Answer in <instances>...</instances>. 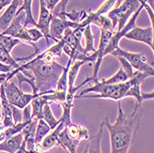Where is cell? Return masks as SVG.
<instances>
[{
    "mask_svg": "<svg viewBox=\"0 0 154 153\" xmlns=\"http://www.w3.org/2000/svg\"><path fill=\"white\" fill-rule=\"evenodd\" d=\"M111 55L116 57H123L131 65L133 69H136V71L142 72L144 74L149 75V77H153L154 69L153 66H150L147 63V57L144 54H137V53H129L125 51L120 47L116 48L110 54Z\"/></svg>",
    "mask_w": 154,
    "mask_h": 153,
    "instance_id": "6",
    "label": "cell"
},
{
    "mask_svg": "<svg viewBox=\"0 0 154 153\" xmlns=\"http://www.w3.org/2000/svg\"><path fill=\"white\" fill-rule=\"evenodd\" d=\"M103 123L100 126V129L98 133L91 136L90 142L87 145V153H102V148H101V143H102V138L103 135Z\"/></svg>",
    "mask_w": 154,
    "mask_h": 153,
    "instance_id": "18",
    "label": "cell"
},
{
    "mask_svg": "<svg viewBox=\"0 0 154 153\" xmlns=\"http://www.w3.org/2000/svg\"><path fill=\"white\" fill-rule=\"evenodd\" d=\"M23 136L20 133L12 136L9 138H7L4 141L0 142V151H6L8 153H17L22 145Z\"/></svg>",
    "mask_w": 154,
    "mask_h": 153,
    "instance_id": "15",
    "label": "cell"
},
{
    "mask_svg": "<svg viewBox=\"0 0 154 153\" xmlns=\"http://www.w3.org/2000/svg\"><path fill=\"white\" fill-rule=\"evenodd\" d=\"M79 27V22H74L67 20V18H58L55 16H52L50 26H49V35L52 40L55 43L60 41L65 33V31L67 28L75 30Z\"/></svg>",
    "mask_w": 154,
    "mask_h": 153,
    "instance_id": "9",
    "label": "cell"
},
{
    "mask_svg": "<svg viewBox=\"0 0 154 153\" xmlns=\"http://www.w3.org/2000/svg\"><path fill=\"white\" fill-rule=\"evenodd\" d=\"M20 43V41L8 35H3L0 33V48H3L8 53H10L13 48Z\"/></svg>",
    "mask_w": 154,
    "mask_h": 153,
    "instance_id": "23",
    "label": "cell"
},
{
    "mask_svg": "<svg viewBox=\"0 0 154 153\" xmlns=\"http://www.w3.org/2000/svg\"><path fill=\"white\" fill-rule=\"evenodd\" d=\"M83 34L84 37H85V43H86V47L84 48V53H85L86 55H90L96 52V49L94 48V37L91 32V25H87L84 28Z\"/></svg>",
    "mask_w": 154,
    "mask_h": 153,
    "instance_id": "22",
    "label": "cell"
},
{
    "mask_svg": "<svg viewBox=\"0 0 154 153\" xmlns=\"http://www.w3.org/2000/svg\"><path fill=\"white\" fill-rule=\"evenodd\" d=\"M23 19H25V13L23 11L17 14V15L14 17V19L12 20V21L10 22V24L8 25V27L3 32H1V34L16 38V39L20 40V41H23V43H25L27 44H30V45L33 46L35 48L36 52L32 55H35L39 53V49H38L37 45L31 41L29 34H28V29L23 27V25L20 23Z\"/></svg>",
    "mask_w": 154,
    "mask_h": 153,
    "instance_id": "7",
    "label": "cell"
},
{
    "mask_svg": "<svg viewBox=\"0 0 154 153\" xmlns=\"http://www.w3.org/2000/svg\"><path fill=\"white\" fill-rule=\"evenodd\" d=\"M28 34H29V37H30L31 41L35 44L41 38L44 37L43 33H42L40 32V30H38L37 28H35V27L32 28V29H28Z\"/></svg>",
    "mask_w": 154,
    "mask_h": 153,
    "instance_id": "30",
    "label": "cell"
},
{
    "mask_svg": "<svg viewBox=\"0 0 154 153\" xmlns=\"http://www.w3.org/2000/svg\"><path fill=\"white\" fill-rule=\"evenodd\" d=\"M66 126L61 121L58 126L55 127L51 133L47 134L45 137L44 138L42 142L38 145L34 146L33 148V153H44L45 151L50 150L53 148L55 145L57 144V139H58V135L59 133L66 127Z\"/></svg>",
    "mask_w": 154,
    "mask_h": 153,
    "instance_id": "11",
    "label": "cell"
},
{
    "mask_svg": "<svg viewBox=\"0 0 154 153\" xmlns=\"http://www.w3.org/2000/svg\"><path fill=\"white\" fill-rule=\"evenodd\" d=\"M12 2V0H0V8H5Z\"/></svg>",
    "mask_w": 154,
    "mask_h": 153,
    "instance_id": "34",
    "label": "cell"
},
{
    "mask_svg": "<svg viewBox=\"0 0 154 153\" xmlns=\"http://www.w3.org/2000/svg\"><path fill=\"white\" fill-rule=\"evenodd\" d=\"M5 129H6V128H5V127H4L3 123H2V122H0V134H2V133L4 132Z\"/></svg>",
    "mask_w": 154,
    "mask_h": 153,
    "instance_id": "35",
    "label": "cell"
},
{
    "mask_svg": "<svg viewBox=\"0 0 154 153\" xmlns=\"http://www.w3.org/2000/svg\"><path fill=\"white\" fill-rule=\"evenodd\" d=\"M13 67L10 66H8V65H5L3 63L0 62V73H3V74H8V73H10L12 70H13Z\"/></svg>",
    "mask_w": 154,
    "mask_h": 153,
    "instance_id": "32",
    "label": "cell"
},
{
    "mask_svg": "<svg viewBox=\"0 0 154 153\" xmlns=\"http://www.w3.org/2000/svg\"><path fill=\"white\" fill-rule=\"evenodd\" d=\"M142 9H143V5L140 4V7H139L137 8V10L129 18V20H128L127 23H125V25L124 26L123 29L121 31L116 32V34L112 35V37H111V39L109 41V44H108V45H107V47H106V49L104 51V57H105V55H107V54H110L114 50L118 48L119 47V41H120V40L123 37H125V35L127 34L128 32H130L133 29V28H135L137 26L136 25V20H137V17L139 16V14H140Z\"/></svg>",
    "mask_w": 154,
    "mask_h": 153,
    "instance_id": "8",
    "label": "cell"
},
{
    "mask_svg": "<svg viewBox=\"0 0 154 153\" xmlns=\"http://www.w3.org/2000/svg\"><path fill=\"white\" fill-rule=\"evenodd\" d=\"M94 85L83 90L80 95L75 96L78 98L89 97V98H101V99H110L114 101H119L127 97V92L130 87V80L118 83V84H104L100 80L93 81Z\"/></svg>",
    "mask_w": 154,
    "mask_h": 153,
    "instance_id": "3",
    "label": "cell"
},
{
    "mask_svg": "<svg viewBox=\"0 0 154 153\" xmlns=\"http://www.w3.org/2000/svg\"><path fill=\"white\" fill-rule=\"evenodd\" d=\"M4 88H5V93L7 96V99L8 103L15 106L19 109H23L26 107L28 104H30L32 99L36 98L38 96L44 95L45 93H37V94H29V93H24L21 89L18 88L16 84L13 81L9 80H5L3 82Z\"/></svg>",
    "mask_w": 154,
    "mask_h": 153,
    "instance_id": "5",
    "label": "cell"
},
{
    "mask_svg": "<svg viewBox=\"0 0 154 153\" xmlns=\"http://www.w3.org/2000/svg\"><path fill=\"white\" fill-rule=\"evenodd\" d=\"M143 113L142 105L135 103L133 112L130 115L125 114L121 103L118 102V115L116 123L111 124L109 116L103 118L102 123L110 133L111 153H128L141 123Z\"/></svg>",
    "mask_w": 154,
    "mask_h": 153,
    "instance_id": "1",
    "label": "cell"
},
{
    "mask_svg": "<svg viewBox=\"0 0 154 153\" xmlns=\"http://www.w3.org/2000/svg\"><path fill=\"white\" fill-rule=\"evenodd\" d=\"M32 0H23V3H22L21 7H20V8L18 9V11L16 13V15L22 11L25 13V20L23 23V27H25V28H27L29 25H32L35 28L37 26V22L34 20V18L32 16Z\"/></svg>",
    "mask_w": 154,
    "mask_h": 153,
    "instance_id": "17",
    "label": "cell"
},
{
    "mask_svg": "<svg viewBox=\"0 0 154 153\" xmlns=\"http://www.w3.org/2000/svg\"><path fill=\"white\" fill-rule=\"evenodd\" d=\"M65 66L54 61L53 63H45L43 59L33 58L30 62L20 66L17 69H13L10 73H8V78L6 80L11 79L18 72L22 69L30 70L34 78L35 87L37 92L50 94L53 93L57 88V81L64 70Z\"/></svg>",
    "mask_w": 154,
    "mask_h": 153,
    "instance_id": "2",
    "label": "cell"
},
{
    "mask_svg": "<svg viewBox=\"0 0 154 153\" xmlns=\"http://www.w3.org/2000/svg\"><path fill=\"white\" fill-rule=\"evenodd\" d=\"M140 7L139 0H125L123 4L118 8L112 9L108 13V18L112 22L113 31L117 26V32L121 31L129 18Z\"/></svg>",
    "mask_w": 154,
    "mask_h": 153,
    "instance_id": "4",
    "label": "cell"
},
{
    "mask_svg": "<svg viewBox=\"0 0 154 153\" xmlns=\"http://www.w3.org/2000/svg\"><path fill=\"white\" fill-rule=\"evenodd\" d=\"M116 58L118 59V61L121 64V66L120 67H122V69L125 71V73L128 75V78L130 79L131 78H133V76L135 74V71H134L133 67L131 66V65L128 62V60H125V58L120 57H116Z\"/></svg>",
    "mask_w": 154,
    "mask_h": 153,
    "instance_id": "29",
    "label": "cell"
},
{
    "mask_svg": "<svg viewBox=\"0 0 154 153\" xmlns=\"http://www.w3.org/2000/svg\"><path fill=\"white\" fill-rule=\"evenodd\" d=\"M128 79L129 78L128 75L125 73L122 67H120L118 69V71L114 76H112L110 78H107V79H102L101 82L104 83V84H118V83H123V82L128 81Z\"/></svg>",
    "mask_w": 154,
    "mask_h": 153,
    "instance_id": "25",
    "label": "cell"
},
{
    "mask_svg": "<svg viewBox=\"0 0 154 153\" xmlns=\"http://www.w3.org/2000/svg\"><path fill=\"white\" fill-rule=\"evenodd\" d=\"M70 0H61V1L57 5L52 11V16H55L58 18H65L66 17V8L67 7V4Z\"/></svg>",
    "mask_w": 154,
    "mask_h": 153,
    "instance_id": "27",
    "label": "cell"
},
{
    "mask_svg": "<svg viewBox=\"0 0 154 153\" xmlns=\"http://www.w3.org/2000/svg\"><path fill=\"white\" fill-rule=\"evenodd\" d=\"M66 130L68 136L70 137L71 139L78 141L79 143L81 140H85V139H89L90 138L89 131L84 127L78 126V124L71 123L66 127Z\"/></svg>",
    "mask_w": 154,
    "mask_h": 153,
    "instance_id": "16",
    "label": "cell"
},
{
    "mask_svg": "<svg viewBox=\"0 0 154 153\" xmlns=\"http://www.w3.org/2000/svg\"><path fill=\"white\" fill-rule=\"evenodd\" d=\"M41 119H43L44 121H45L47 123V124L50 127L51 130H54L61 122L60 119L57 120V118L54 116V114L51 110L50 103H46L44 105L43 111H42V115H41Z\"/></svg>",
    "mask_w": 154,
    "mask_h": 153,
    "instance_id": "19",
    "label": "cell"
},
{
    "mask_svg": "<svg viewBox=\"0 0 154 153\" xmlns=\"http://www.w3.org/2000/svg\"><path fill=\"white\" fill-rule=\"evenodd\" d=\"M50 131H51V128L47 124V123L44 121L43 119H39L37 123L36 130H35V135H34L35 145L40 144L42 140L45 137V136L50 133Z\"/></svg>",
    "mask_w": 154,
    "mask_h": 153,
    "instance_id": "21",
    "label": "cell"
},
{
    "mask_svg": "<svg viewBox=\"0 0 154 153\" xmlns=\"http://www.w3.org/2000/svg\"><path fill=\"white\" fill-rule=\"evenodd\" d=\"M113 35V32L106 29H101V39H100V44L99 48L96 50L97 54V61L94 63V69H93V75L92 77H89L90 81H96L99 80L98 78V73H99L101 64L103 62V59L104 57V51L109 44V41Z\"/></svg>",
    "mask_w": 154,
    "mask_h": 153,
    "instance_id": "10",
    "label": "cell"
},
{
    "mask_svg": "<svg viewBox=\"0 0 154 153\" xmlns=\"http://www.w3.org/2000/svg\"><path fill=\"white\" fill-rule=\"evenodd\" d=\"M51 19H52L51 11L45 7L43 0H40V14H39V20L36 28L43 33L48 46H49V40H52L49 35V26H50Z\"/></svg>",
    "mask_w": 154,
    "mask_h": 153,
    "instance_id": "13",
    "label": "cell"
},
{
    "mask_svg": "<svg viewBox=\"0 0 154 153\" xmlns=\"http://www.w3.org/2000/svg\"><path fill=\"white\" fill-rule=\"evenodd\" d=\"M153 92L152 93H141V97H142V100H149V99H153Z\"/></svg>",
    "mask_w": 154,
    "mask_h": 153,
    "instance_id": "33",
    "label": "cell"
},
{
    "mask_svg": "<svg viewBox=\"0 0 154 153\" xmlns=\"http://www.w3.org/2000/svg\"><path fill=\"white\" fill-rule=\"evenodd\" d=\"M0 62L5 65L12 66L14 69H17L20 66L18 65L17 61L12 57L10 53H8V51H6L3 48H0Z\"/></svg>",
    "mask_w": 154,
    "mask_h": 153,
    "instance_id": "26",
    "label": "cell"
},
{
    "mask_svg": "<svg viewBox=\"0 0 154 153\" xmlns=\"http://www.w3.org/2000/svg\"><path fill=\"white\" fill-rule=\"evenodd\" d=\"M6 74H3V73H0V78H2V77H4Z\"/></svg>",
    "mask_w": 154,
    "mask_h": 153,
    "instance_id": "36",
    "label": "cell"
},
{
    "mask_svg": "<svg viewBox=\"0 0 154 153\" xmlns=\"http://www.w3.org/2000/svg\"><path fill=\"white\" fill-rule=\"evenodd\" d=\"M46 103H50L46 100L45 95H41L38 96L36 98L32 99L31 103L32 107V118L35 117L38 120L41 119V115H42V111H43V107Z\"/></svg>",
    "mask_w": 154,
    "mask_h": 153,
    "instance_id": "20",
    "label": "cell"
},
{
    "mask_svg": "<svg viewBox=\"0 0 154 153\" xmlns=\"http://www.w3.org/2000/svg\"><path fill=\"white\" fill-rule=\"evenodd\" d=\"M116 2H117V0H105L104 3L95 11V13L97 15H104V14H108L112 10V8H113V7L115 6V4Z\"/></svg>",
    "mask_w": 154,
    "mask_h": 153,
    "instance_id": "28",
    "label": "cell"
},
{
    "mask_svg": "<svg viewBox=\"0 0 154 153\" xmlns=\"http://www.w3.org/2000/svg\"><path fill=\"white\" fill-rule=\"evenodd\" d=\"M45 7L50 10L52 11L55 7H57V5L61 1V0H43Z\"/></svg>",
    "mask_w": 154,
    "mask_h": 153,
    "instance_id": "31",
    "label": "cell"
},
{
    "mask_svg": "<svg viewBox=\"0 0 154 153\" xmlns=\"http://www.w3.org/2000/svg\"><path fill=\"white\" fill-rule=\"evenodd\" d=\"M73 63V61L71 59H69L66 66H65L64 70L57 81V88L55 90H58V91H67V74H68V69L69 67L71 66V64Z\"/></svg>",
    "mask_w": 154,
    "mask_h": 153,
    "instance_id": "24",
    "label": "cell"
},
{
    "mask_svg": "<svg viewBox=\"0 0 154 153\" xmlns=\"http://www.w3.org/2000/svg\"><path fill=\"white\" fill-rule=\"evenodd\" d=\"M83 153H87V146H86V148H85V150L83 151Z\"/></svg>",
    "mask_w": 154,
    "mask_h": 153,
    "instance_id": "37",
    "label": "cell"
},
{
    "mask_svg": "<svg viewBox=\"0 0 154 153\" xmlns=\"http://www.w3.org/2000/svg\"><path fill=\"white\" fill-rule=\"evenodd\" d=\"M23 3V0H12V2L8 5V8L5 10V12L0 17V31H5L14 17L16 16V13Z\"/></svg>",
    "mask_w": 154,
    "mask_h": 153,
    "instance_id": "14",
    "label": "cell"
},
{
    "mask_svg": "<svg viewBox=\"0 0 154 153\" xmlns=\"http://www.w3.org/2000/svg\"><path fill=\"white\" fill-rule=\"evenodd\" d=\"M125 37L129 40H133V41H140V43L146 44L152 49V51L154 50L153 27L139 28V27L136 26L130 32H128L127 34H125Z\"/></svg>",
    "mask_w": 154,
    "mask_h": 153,
    "instance_id": "12",
    "label": "cell"
}]
</instances>
